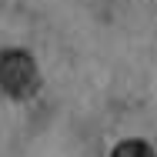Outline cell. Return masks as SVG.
<instances>
[{
	"instance_id": "1",
	"label": "cell",
	"mask_w": 157,
	"mask_h": 157,
	"mask_svg": "<svg viewBox=\"0 0 157 157\" xmlns=\"http://www.w3.org/2000/svg\"><path fill=\"white\" fill-rule=\"evenodd\" d=\"M0 87L10 97L24 100V97H33L37 87H40V70H37V60L24 50H3L0 54Z\"/></svg>"
},
{
	"instance_id": "2",
	"label": "cell",
	"mask_w": 157,
	"mask_h": 157,
	"mask_svg": "<svg viewBox=\"0 0 157 157\" xmlns=\"http://www.w3.org/2000/svg\"><path fill=\"white\" fill-rule=\"evenodd\" d=\"M110 157H154V151H151L144 140H121Z\"/></svg>"
}]
</instances>
